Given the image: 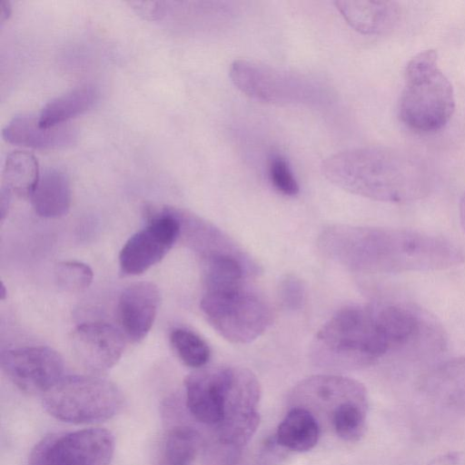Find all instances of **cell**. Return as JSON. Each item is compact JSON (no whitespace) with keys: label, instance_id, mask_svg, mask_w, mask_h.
I'll list each match as a JSON object with an SVG mask.
<instances>
[{"label":"cell","instance_id":"cell-1","mask_svg":"<svg viewBox=\"0 0 465 465\" xmlns=\"http://www.w3.org/2000/svg\"><path fill=\"white\" fill-rule=\"evenodd\" d=\"M434 321L407 304L346 306L317 331L313 360L324 366L353 369L371 365L391 351L428 349Z\"/></svg>","mask_w":465,"mask_h":465},{"label":"cell","instance_id":"cell-2","mask_svg":"<svg viewBox=\"0 0 465 465\" xmlns=\"http://www.w3.org/2000/svg\"><path fill=\"white\" fill-rule=\"evenodd\" d=\"M319 244L331 259L371 273L445 270L464 258L449 239L411 229L335 225L322 232Z\"/></svg>","mask_w":465,"mask_h":465},{"label":"cell","instance_id":"cell-3","mask_svg":"<svg viewBox=\"0 0 465 465\" xmlns=\"http://www.w3.org/2000/svg\"><path fill=\"white\" fill-rule=\"evenodd\" d=\"M323 175L336 186L374 201L407 203L426 197L433 185L428 165L399 149L368 146L328 157Z\"/></svg>","mask_w":465,"mask_h":465},{"label":"cell","instance_id":"cell-4","mask_svg":"<svg viewBox=\"0 0 465 465\" xmlns=\"http://www.w3.org/2000/svg\"><path fill=\"white\" fill-rule=\"evenodd\" d=\"M454 110L453 86L439 65L437 52L428 49L411 57L399 99L401 122L414 133L433 134L448 124Z\"/></svg>","mask_w":465,"mask_h":465},{"label":"cell","instance_id":"cell-5","mask_svg":"<svg viewBox=\"0 0 465 465\" xmlns=\"http://www.w3.org/2000/svg\"><path fill=\"white\" fill-rule=\"evenodd\" d=\"M229 75L239 91L265 104L319 105L329 100L330 93L319 80L252 60H234Z\"/></svg>","mask_w":465,"mask_h":465},{"label":"cell","instance_id":"cell-6","mask_svg":"<svg viewBox=\"0 0 465 465\" xmlns=\"http://www.w3.org/2000/svg\"><path fill=\"white\" fill-rule=\"evenodd\" d=\"M123 405L124 396L118 387L93 375L63 377L43 395V406L51 416L74 424L109 420Z\"/></svg>","mask_w":465,"mask_h":465},{"label":"cell","instance_id":"cell-7","mask_svg":"<svg viewBox=\"0 0 465 465\" xmlns=\"http://www.w3.org/2000/svg\"><path fill=\"white\" fill-rule=\"evenodd\" d=\"M201 310L213 328L233 343H249L272 324L269 304L243 285L218 291H205Z\"/></svg>","mask_w":465,"mask_h":465},{"label":"cell","instance_id":"cell-8","mask_svg":"<svg viewBox=\"0 0 465 465\" xmlns=\"http://www.w3.org/2000/svg\"><path fill=\"white\" fill-rule=\"evenodd\" d=\"M114 451L109 430L84 429L45 437L32 450L29 465H109Z\"/></svg>","mask_w":465,"mask_h":465},{"label":"cell","instance_id":"cell-9","mask_svg":"<svg viewBox=\"0 0 465 465\" xmlns=\"http://www.w3.org/2000/svg\"><path fill=\"white\" fill-rule=\"evenodd\" d=\"M147 225L132 235L119 254L123 273L138 275L158 263L170 251L181 232L178 210L150 209Z\"/></svg>","mask_w":465,"mask_h":465},{"label":"cell","instance_id":"cell-10","mask_svg":"<svg viewBox=\"0 0 465 465\" xmlns=\"http://www.w3.org/2000/svg\"><path fill=\"white\" fill-rule=\"evenodd\" d=\"M261 385L249 369L233 368L226 396L223 418L214 427V435L230 443L245 447L259 426L258 404Z\"/></svg>","mask_w":465,"mask_h":465},{"label":"cell","instance_id":"cell-11","mask_svg":"<svg viewBox=\"0 0 465 465\" xmlns=\"http://www.w3.org/2000/svg\"><path fill=\"white\" fill-rule=\"evenodd\" d=\"M1 369L20 391L45 394L64 376L61 355L46 346L6 350L1 353Z\"/></svg>","mask_w":465,"mask_h":465},{"label":"cell","instance_id":"cell-12","mask_svg":"<svg viewBox=\"0 0 465 465\" xmlns=\"http://www.w3.org/2000/svg\"><path fill=\"white\" fill-rule=\"evenodd\" d=\"M233 368L224 365L203 367L186 377L185 403L196 420L213 427L221 422Z\"/></svg>","mask_w":465,"mask_h":465},{"label":"cell","instance_id":"cell-13","mask_svg":"<svg viewBox=\"0 0 465 465\" xmlns=\"http://www.w3.org/2000/svg\"><path fill=\"white\" fill-rule=\"evenodd\" d=\"M71 340L77 360L85 369L95 373L111 369L124 351L123 333L114 326L103 322L78 325Z\"/></svg>","mask_w":465,"mask_h":465},{"label":"cell","instance_id":"cell-14","mask_svg":"<svg viewBox=\"0 0 465 465\" xmlns=\"http://www.w3.org/2000/svg\"><path fill=\"white\" fill-rule=\"evenodd\" d=\"M368 401L365 387L359 381L339 375H314L300 381L291 392V401L311 411L323 409L331 417L341 403Z\"/></svg>","mask_w":465,"mask_h":465},{"label":"cell","instance_id":"cell-15","mask_svg":"<svg viewBox=\"0 0 465 465\" xmlns=\"http://www.w3.org/2000/svg\"><path fill=\"white\" fill-rule=\"evenodd\" d=\"M159 304L160 292L153 282H135L122 292L117 314L128 340L138 342L145 338L153 324Z\"/></svg>","mask_w":465,"mask_h":465},{"label":"cell","instance_id":"cell-16","mask_svg":"<svg viewBox=\"0 0 465 465\" xmlns=\"http://www.w3.org/2000/svg\"><path fill=\"white\" fill-rule=\"evenodd\" d=\"M3 138L13 144L34 149H58L77 140V131L69 125L44 127L38 118L29 114L15 116L3 129Z\"/></svg>","mask_w":465,"mask_h":465},{"label":"cell","instance_id":"cell-17","mask_svg":"<svg viewBox=\"0 0 465 465\" xmlns=\"http://www.w3.org/2000/svg\"><path fill=\"white\" fill-rule=\"evenodd\" d=\"M334 5L346 23L362 35H385L400 18V7L394 1L342 0Z\"/></svg>","mask_w":465,"mask_h":465},{"label":"cell","instance_id":"cell-18","mask_svg":"<svg viewBox=\"0 0 465 465\" xmlns=\"http://www.w3.org/2000/svg\"><path fill=\"white\" fill-rule=\"evenodd\" d=\"M420 389L437 403L465 411V356L442 362L430 371L423 377Z\"/></svg>","mask_w":465,"mask_h":465},{"label":"cell","instance_id":"cell-19","mask_svg":"<svg viewBox=\"0 0 465 465\" xmlns=\"http://www.w3.org/2000/svg\"><path fill=\"white\" fill-rule=\"evenodd\" d=\"M30 199L38 215L45 218L64 216L68 213L72 201L67 175L59 169H46L41 173Z\"/></svg>","mask_w":465,"mask_h":465},{"label":"cell","instance_id":"cell-20","mask_svg":"<svg viewBox=\"0 0 465 465\" xmlns=\"http://www.w3.org/2000/svg\"><path fill=\"white\" fill-rule=\"evenodd\" d=\"M275 436L286 450L308 451L318 442L320 425L311 411L294 406L279 424Z\"/></svg>","mask_w":465,"mask_h":465},{"label":"cell","instance_id":"cell-21","mask_svg":"<svg viewBox=\"0 0 465 465\" xmlns=\"http://www.w3.org/2000/svg\"><path fill=\"white\" fill-rule=\"evenodd\" d=\"M99 92L93 84L77 86L49 101L41 110L38 122L44 127L63 124L64 122L92 108L97 102Z\"/></svg>","mask_w":465,"mask_h":465},{"label":"cell","instance_id":"cell-22","mask_svg":"<svg viewBox=\"0 0 465 465\" xmlns=\"http://www.w3.org/2000/svg\"><path fill=\"white\" fill-rule=\"evenodd\" d=\"M235 250L216 251L203 255L205 291H218L243 285L245 267Z\"/></svg>","mask_w":465,"mask_h":465},{"label":"cell","instance_id":"cell-23","mask_svg":"<svg viewBox=\"0 0 465 465\" xmlns=\"http://www.w3.org/2000/svg\"><path fill=\"white\" fill-rule=\"evenodd\" d=\"M38 162L25 151H14L6 156L3 167V184L11 194L30 197L40 178Z\"/></svg>","mask_w":465,"mask_h":465},{"label":"cell","instance_id":"cell-24","mask_svg":"<svg viewBox=\"0 0 465 465\" xmlns=\"http://www.w3.org/2000/svg\"><path fill=\"white\" fill-rule=\"evenodd\" d=\"M203 442L195 429L185 425L173 427L164 438L162 465H193Z\"/></svg>","mask_w":465,"mask_h":465},{"label":"cell","instance_id":"cell-25","mask_svg":"<svg viewBox=\"0 0 465 465\" xmlns=\"http://www.w3.org/2000/svg\"><path fill=\"white\" fill-rule=\"evenodd\" d=\"M368 401H351L338 406L330 417L337 436L346 441L359 440L365 431Z\"/></svg>","mask_w":465,"mask_h":465},{"label":"cell","instance_id":"cell-26","mask_svg":"<svg viewBox=\"0 0 465 465\" xmlns=\"http://www.w3.org/2000/svg\"><path fill=\"white\" fill-rule=\"evenodd\" d=\"M170 342L179 359L188 367L203 368L210 359L208 344L190 330L173 329L170 334Z\"/></svg>","mask_w":465,"mask_h":465},{"label":"cell","instance_id":"cell-27","mask_svg":"<svg viewBox=\"0 0 465 465\" xmlns=\"http://www.w3.org/2000/svg\"><path fill=\"white\" fill-rule=\"evenodd\" d=\"M203 465H252L246 458L245 448L224 441L213 434L203 442Z\"/></svg>","mask_w":465,"mask_h":465},{"label":"cell","instance_id":"cell-28","mask_svg":"<svg viewBox=\"0 0 465 465\" xmlns=\"http://www.w3.org/2000/svg\"><path fill=\"white\" fill-rule=\"evenodd\" d=\"M93 278V270L82 262H61L54 268L55 282L65 292L84 291L91 284Z\"/></svg>","mask_w":465,"mask_h":465},{"label":"cell","instance_id":"cell-29","mask_svg":"<svg viewBox=\"0 0 465 465\" xmlns=\"http://www.w3.org/2000/svg\"><path fill=\"white\" fill-rule=\"evenodd\" d=\"M268 176L272 185L283 195L294 196L300 187L287 160L277 153L268 161Z\"/></svg>","mask_w":465,"mask_h":465},{"label":"cell","instance_id":"cell-30","mask_svg":"<svg viewBox=\"0 0 465 465\" xmlns=\"http://www.w3.org/2000/svg\"><path fill=\"white\" fill-rule=\"evenodd\" d=\"M305 288L302 282L293 275L286 276L279 286V298L288 310H298L304 302Z\"/></svg>","mask_w":465,"mask_h":465},{"label":"cell","instance_id":"cell-31","mask_svg":"<svg viewBox=\"0 0 465 465\" xmlns=\"http://www.w3.org/2000/svg\"><path fill=\"white\" fill-rule=\"evenodd\" d=\"M286 449L282 447L273 435L268 438L260 450L257 457V464L259 465H275L285 457Z\"/></svg>","mask_w":465,"mask_h":465},{"label":"cell","instance_id":"cell-32","mask_svg":"<svg viewBox=\"0 0 465 465\" xmlns=\"http://www.w3.org/2000/svg\"><path fill=\"white\" fill-rule=\"evenodd\" d=\"M133 9L144 19L155 20L163 15L164 7L159 2H130Z\"/></svg>","mask_w":465,"mask_h":465},{"label":"cell","instance_id":"cell-33","mask_svg":"<svg viewBox=\"0 0 465 465\" xmlns=\"http://www.w3.org/2000/svg\"><path fill=\"white\" fill-rule=\"evenodd\" d=\"M428 465H465V451H450L432 459Z\"/></svg>","mask_w":465,"mask_h":465},{"label":"cell","instance_id":"cell-34","mask_svg":"<svg viewBox=\"0 0 465 465\" xmlns=\"http://www.w3.org/2000/svg\"><path fill=\"white\" fill-rule=\"evenodd\" d=\"M459 217H460V223L462 227V229L465 232V193L460 198V204H459Z\"/></svg>","mask_w":465,"mask_h":465},{"label":"cell","instance_id":"cell-35","mask_svg":"<svg viewBox=\"0 0 465 465\" xmlns=\"http://www.w3.org/2000/svg\"><path fill=\"white\" fill-rule=\"evenodd\" d=\"M10 12H11V7L9 5V3L3 1L1 3V7H0V21H1V23H4V21L5 19H7V17L10 15Z\"/></svg>","mask_w":465,"mask_h":465}]
</instances>
